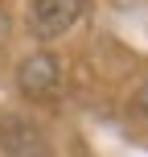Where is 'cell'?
<instances>
[{"label":"cell","instance_id":"obj_1","mask_svg":"<svg viewBox=\"0 0 148 157\" xmlns=\"http://www.w3.org/2000/svg\"><path fill=\"white\" fill-rule=\"evenodd\" d=\"M86 0H33V33L37 37H58L82 17Z\"/></svg>","mask_w":148,"mask_h":157},{"label":"cell","instance_id":"obj_2","mask_svg":"<svg viewBox=\"0 0 148 157\" xmlns=\"http://www.w3.org/2000/svg\"><path fill=\"white\" fill-rule=\"evenodd\" d=\"M16 87L29 99H45L58 91V58L54 54H29L16 71Z\"/></svg>","mask_w":148,"mask_h":157},{"label":"cell","instance_id":"obj_3","mask_svg":"<svg viewBox=\"0 0 148 157\" xmlns=\"http://www.w3.org/2000/svg\"><path fill=\"white\" fill-rule=\"evenodd\" d=\"M4 41H8V17L0 13V50H4Z\"/></svg>","mask_w":148,"mask_h":157},{"label":"cell","instance_id":"obj_4","mask_svg":"<svg viewBox=\"0 0 148 157\" xmlns=\"http://www.w3.org/2000/svg\"><path fill=\"white\" fill-rule=\"evenodd\" d=\"M140 112H144V116H148V87H144V91H140Z\"/></svg>","mask_w":148,"mask_h":157}]
</instances>
